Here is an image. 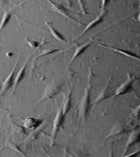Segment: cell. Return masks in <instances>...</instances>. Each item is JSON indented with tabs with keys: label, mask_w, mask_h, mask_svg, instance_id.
<instances>
[{
	"label": "cell",
	"mask_w": 140,
	"mask_h": 157,
	"mask_svg": "<svg viewBox=\"0 0 140 157\" xmlns=\"http://www.w3.org/2000/svg\"><path fill=\"white\" fill-rule=\"evenodd\" d=\"M19 58H20V55H19V57H18V60H17V63L15 64V66L13 67V69H12V71H11V73L9 74V75L7 76V78H6V79L3 81V83H2V91H1V93H0V98H1V97H2V96L3 95V94H4V93H6V92H7V91L11 87H12V84H13V82H14V80H13V75H14L16 68H17V65H18V62H19Z\"/></svg>",
	"instance_id": "obj_7"
},
{
	"label": "cell",
	"mask_w": 140,
	"mask_h": 157,
	"mask_svg": "<svg viewBox=\"0 0 140 157\" xmlns=\"http://www.w3.org/2000/svg\"><path fill=\"white\" fill-rule=\"evenodd\" d=\"M64 116L62 115L61 110L60 108H57V112H56V117L54 119L53 121V127H52V135H51V146H53L54 139L56 137V134L58 129L61 128L63 130L62 128V122H63Z\"/></svg>",
	"instance_id": "obj_5"
},
{
	"label": "cell",
	"mask_w": 140,
	"mask_h": 157,
	"mask_svg": "<svg viewBox=\"0 0 140 157\" xmlns=\"http://www.w3.org/2000/svg\"><path fill=\"white\" fill-rule=\"evenodd\" d=\"M99 47H104L106 48H108V49H111L113 51L116 52H119V53H121L123 55H125L126 56H129L130 58H133V59H135V60H137V61H139L140 58L139 56H137L136 54L132 52H130V51H127V50H122V49H119V48H112V47H110V46H107V45H104V44H99Z\"/></svg>",
	"instance_id": "obj_13"
},
{
	"label": "cell",
	"mask_w": 140,
	"mask_h": 157,
	"mask_svg": "<svg viewBox=\"0 0 140 157\" xmlns=\"http://www.w3.org/2000/svg\"><path fill=\"white\" fill-rule=\"evenodd\" d=\"M71 92H72V88H71L70 91L68 93V97L66 98V101L63 104V106H62V110H61V113H62V115L65 116L66 115V113L68 112L70 108L71 107Z\"/></svg>",
	"instance_id": "obj_17"
},
{
	"label": "cell",
	"mask_w": 140,
	"mask_h": 157,
	"mask_svg": "<svg viewBox=\"0 0 140 157\" xmlns=\"http://www.w3.org/2000/svg\"><path fill=\"white\" fill-rule=\"evenodd\" d=\"M136 76L134 75L132 76L130 75V74L128 72L127 73V79L125 81V83L121 84V85L119 87V88L116 89V90L114 92V96H113V98H115V97H117V96L120 95H123V94H125V93H130V92H133V93H134L135 92L134 90L132 88V83L136 79Z\"/></svg>",
	"instance_id": "obj_3"
},
{
	"label": "cell",
	"mask_w": 140,
	"mask_h": 157,
	"mask_svg": "<svg viewBox=\"0 0 140 157\" xmlns=\"http://www.w3.org/2000/svg\"><path fill=\"white\" fill-rule=\"evenodd\" d=\"M66 154H67V155H70V156H71V157H76V156H74L73 155H71V153H69V152L67 151H66Z\"/></svg>",
	"instance_id": "obj_26"
},
{
	"label": "cell",
	"mask_w": 140,
	"mask_h": 157,
	"mask_svg": "<svg viewBox=\"0 0 140 157\" xmlns=\"http://www.w3.org/2000/svg\"><path fill=\"white\" fill-rule=\"evenodd\" d=\"M93 39H89V40H88V41L87 42L86 44H84V45H82V46L76 47V52H75V53H74L73 56H72V58H71V61H70V62H69L68 66H71V64L72 63V62H73L74 60H75V59H76V57H77V56H80V54L83 53L84 51V50H85V49L87 48H88V47L89 46V45H90L91 44H92V43H93Z\"/></svg>",
	"instance_id": "obj_15"
},
{
	"label": "cell",
	"mask_w": 140,
	"mask_h": 157,
	"mask_svg": "<svg viewBox=\"0 0 140 157\" xmlns=\"http://www.w3.org/2000/svg\"><path fill=\"white\" fill-rule=\"evenodd\" d=\"M41 149H42V150H43V151H44V152H45V154H46V155H48V157H52V156H51V155H49V154H48V152H47V151H45V150H44V148H43V147H41Z\"/></svg>",
	"instance_id": "obj_24"
},
{
	"label": "cell",
	"mask_w": 140,
	"mask_h": 157,
	"mask_svg": "<svg viewBox=\"0 0 140 157\" xmlns=\"http://www.w3.org/2000/svg\"><path fill=\"white\" fill-rule=\"evenodd\" d=\"M45 25H46L47 26L49 27V30H50V32H51L52 35L55 39H56L59 42H61V43H62V44H68V41L65 39V38L61 35V34H60L59 32H57L56 29H54V27L52 25L51 22H46Z\"/></svg>",
	"instance_id": "obj_14"
},
{
	"label": "cell",
	"mask_w": 140,
	"mask_h": 157,
	"mask_svg": "<svg viewBox=\"0 0 140 157\" xmlns=\"http://www.w3.org/2000/svg\"><path fill=\"white\" fill-rule=\"evenodd\" d=\"M49 2L50 3V4H51V6H52L51 9L52 10H53V11H55V12H58L59 14L62 15L63 17H65L68 20L71 21L75 22V23H76V24L80 25H84V24H83V23H80V22H78L77 21H76V20H75L74 18H72L70 13H74V12H70V11H68L67 9H66V8H65V7H64L62 5H61L60 3H57V2H52V1H49Z\"/></svg>",
	"instance_id": "obj_4"
},
{
	"label": "cell",
	"mask_w": 140,
	"mask_h": 157,
	"mask_svg": "<svg viewBox=\"0 0 140 157\" xmlns=\"http://www.w3.org/2000/svg\"><path fill=\"white\" fill-rule=\"evenodd\" d=\"M12 134L18 135V136H22V135H27V133L25 131V128L23 126H20L16 124H13L12 122Z\"/></svg>",
	"instance_id": "obj_18"
},
{
	"label": "cell",
	"mask_w": 140,
	"mask_h": 157,
	"mask_svg": "<svg viewBox=\"0 0 140 157\" xmlns=\"http://www.w3.org/2000/svg\"><path fill=\"white\" fill-rule=\"evenodd\" d=\"M61 87H62V83H51V84H49L45 88L44 93H43V95H42V97L39 100V101L35 104L34 107L39 105V103L43 101L46 100V99H51V98H53L54 96L56 95L57 93L61 92Z\"/></svg>",
	"instance_id": "obj_2"
},
{
	"label": "cell",
	"mask_w": 140,
	"mask_h": 157,
	"mask_svg": "<svg viewBox=\"0 0 140 157\" xmlns=\"http://www.w3.org/2000/svg\"><path fill=\"white\" fill-rule=\"evenodd\" d=\"M6 145H7V147H8V148H11V149H12V150H15L16 151L19 152L20 154H21L24 157H26L24 153H23V152L21 151V149H20V147H19V145L16 144V143H13V142H10V141H8V142L6 143Z\"/></svg>",
	"instance_id": "obj_22"
},
{
	"label": "cell",
	"mask_w": 140,
	"mask_h": 157,
	"mask_svg": "<svg viewBox=\"0 0 140 157\" xmlns=\"http://www.w3.org/2000/svg\"><path fill=\"white\" fill-rule=\"evenodd\" d=\"M61 50H62V49H61V48H57V49H45V50H44V51L42 52L41 53L39 54V55H38V56H37L36 57H35V58L34 59L33 64H34V61H36L37 59L39 58V57H40V56H45V55H47V54L53 53V52H55L61 51Z\"/></svg>",
	"instance_id": "obj_21"
},
{
	"label": "cell",
	"mask_w": 140,
	"mask_h": 157,
	"mask_svg": "<svg viewBox=\"0 0 140 157\" xmlns=\"http://www.w3.org/2000/svg\"><path fill=\"white\" fill-rule=\"evenodd\" d=\"M111 81V78H108V82L106 84V86L104 87V88L101 90V92L99 93V94H98V96L96 98V99L94 101H93V102H92V105H97L98 103H99L100 101H103L104 99H106V98H110L111 96L113 95V93H111L110 91V83Z\"/></svg>",
	"instance_id": "obj_6"
},
{
	"label": "cell",
	"mask_w": 140,
	"mask_h": 157,
	"mask_svg": "<svg viewBox=\"0 0 140 157\" xmlns=\"http://www.w3.org/2000/svg\"><path fill=\"white\" fill-rule=\"evenodd\" d=\"M12 11H6L4 10V14H3V17H2V21H1V24H0V32L3 29V27L7 25V23L9 21L10 18L12 17Z\"/></svg>",
	"instance_id": "obj_19"
},
{
	"label": "cell",
	"mask_w": 140,
	"mask_h": 157,
	"mask_svg": "<svg viewBox=\"0 0 140 157\" xmlns=\"http://www.w3.org/2000/svg\"><path fill=\"white\" fill-rule=\"evenodd\" d=\"M31 56H32V55H30V56H29V57L26 59V61H25V62L24 63V65L22 66L21 68L20 69L19 72H18V74H17V77H16L14 82H13V89H12V94H13V93H15V90H16V88H17V86L18 85V83L21 82V80L22 78H23V77H24L25 73V68H26L27 63H28V61H29V59L31 58Z\"/></svg>",
	"instance_id": "obj_11"
},
{
	"label": "cell",
	"mask_w": 140,
	"mask_h": 157,
	"mask_svg": "<svg viewBox=\"0 0 140 157\" xmlns=\"http://www.w3.org/2000/svg\"><path fill=\"white\" fill-rule=\"evenodd\" d=\"M128 107L133 110V113H132L133 116L134 117L135 120H137L138 119V115H139V105H138L136 108H132V107H130V106H128Z\"/></svg>",
	"instance_id": "obj_23"
},
{
	"label": "cell",
	"mask_w": 140,
	"mask_h": 157,
	"mask_svg": "<svg viewBox=\"0 0 140 157\" xmlns=\"http://www.w3.org/2000/svg\"><path fill=\"white\" fill-rule=\"evenodd\" d=\"M93 74H92V67L89 68L88 75V84L84 91V95L80 100V102L78 106V116L80 119H82L84 121H85L87 115H88V110L90 107V91L92 85H91V78H92Z\"/></svg>",
	"instance_id": "obj_1"
},
{
	"label": "cell",
	"mask_w": 140,
	"mask_h": 157,
	"mask_svg": "<svg viewBox=\"0 0 140 157\" xmlns=\"http://www.w3.org/2000/svg\"><path fill=\"white\" fill-rule=\"evenodd\" d=\"M107 3V1H103V11H102V12H101V14L98 16L97 18H96L94 21H91L89 24H88L87 25H86V28L84 29V30L83 32H82V34L80 35V36L78 37V38H80V36H82L85 32H87L88 30H89L90 29H92L93 27H94L95 25H97L98 24H99V23H101V22L103 21V18H104V17L106 16V14H107V10L105 9V4Z\"/></svg>",
	"instance_id": "obj_8"
},
{
	"label": "cell",
	"mask_w": 140,
	"mask_h": 157,
	"mask_svg": "<svg viewBox=\"0 0 140 157\" xmlns=\"http://www.w3.org/2000/svg\"><path fill=\"white\" fill-rule=\"evenodd\" d=\"M42 124V120L34 119V118H27L26 120H24L23 127L29 128H34L39 127Z\"/></svg>",
	"instance_id": "obj_16"
},
{
	"label": "cell",
	"mask_w": 140,
	"mask_h": 157,
	"mask_svg": "<svg viewBox=\"0 0 140 157\" xmlns=\"http://www.w3.org/2000/svg\"><path fill=\"white\" fill-rule=\"evenodd\" d=\"M42 40L41 42H36V41H33V40H29V39H25V43L27 44H29V47H31V48H39V47H41L44 44H47L48 42L44 41Z\"/></svg>",
	"instance_id": "obj_20"
},
{
	"label": "cell",
	"mask_w": 140,
	"mask_h": 157,
	"mask_svg": "<svg viewBox=\"0 0 140 157\" xmlns=\"http://www.w3.org/2000/svg\"><path fill=\"white\" fill-rule=\"evenodd\" d=\"M47 124L46 123H44V124H40L39 126V127L35 128L33 131H32V132L30 133V134L27 137V138L25 140L24 142H22V143H26V145L28 144H30L32 142V141L34 139H36L37 137H38V135L40 133V132L44 130V128L45 127H46Z\"/></svg>",
	"instance_id": "obj_12"
},
{
	"label": "cell",
	"mask_w": 140,
	"mask_h": 157,
	"mask_svg": "<svg viewBox=\"0 0 140 157\" xmlns=\"http://www.w3.org/2000/svg\"><path fill=\"white\" fill-rule=\"evenodd\" d=\"M108 157H113V154H112V151L111 150L110 153H109V156Z\"/></svg>",
	"instance_id": "obj_25"
},
{
	"label": "cell",
	"mask_w": 140,
	"mask_h": 157,
	"mask_svg": "<svg viewBox=\"0 0 140 157\" xmlns=\"http://www.w3.org/2000/svg\"><path fill=\"white\" fill-rule=\"evenodd\" d=\"M126 132H128L125 124L122 122H117L113 126L112 128L111 129L110 132L107 135V138H109L111 137H115V136H118V135L120 134H125Z\"/></svg>",
	"instance_id": "obj_9"
},
{
	"label": "cell",
	"mask_w": 140,
	"mask_h": 157,
	"mask_svg": "<svg viewBox=\"0 0 140 157\" xmlns=\"http://www.w3.org/2000/svg\"><path fill=\"white\" fill-rule=\"evenodd\" d=\"M139 142V130H138V128H135L130 132V135H129V137H128V141L125 144V151H124V155L125 154V152L127 151L131 145L134 144V143H137V142Z\"/></svg>",
	"instance_id": "obj_10"
}]
</instances>
